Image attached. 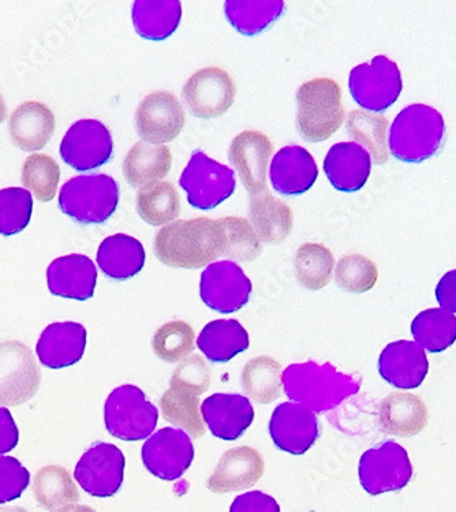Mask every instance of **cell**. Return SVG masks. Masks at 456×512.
I'll return each instance as SVG.
<instances>
[{
    "instance_id": "cell-1",
    "label": "cell",
    "mask_w": 456,
    "mask_h": 512,
    "mask_svg": "<svg viewBox=\"0 0 456 512\" xmlns=\"http://www.w3.org/2000/svg\"><path fill=\"white\" fill-rule=\"evenodd\" d=\"M155 254L168 267L198 269L224 254V235L218 220H177L164 226L155 239Z\"/></svg>"
},
{
    "instance_id": "cell-2",
    "label": "cell",
    "mask_w": 456,
    "mask_h": 512,
    "mask_svg": "<svg viewBox=\"0 0 456 512\" xmlns=\"http://www.w3.org/2000/svg\"><path fill=\"white\" fill-rule=\"evenodd\" d=\"M282 384L284 394L291 401L308 407L313 413L335 409L361 390L360 381L339 372L330 362L290 365L282 373Z\"/></svg>"
},
{
    "instance_id": "cell-3",
    "label": "cell",
    "mask_w": 456,
    "mask_h": 512,
    "mask_svg": "<svg viewBox=\"0 0 456 512\" xmlns=\"http://www.w3.org/2000/svg\"><path fill=\"white\" fill-rule=\"evenodd\" d=\"M446 122L436 108L411 104L392 122L388 148L403 163H422L443 148Z\"/></svg>"
},
{
    "instance_id": "cell-4",
    "label": "cell",
    "mask_w": 456,
    "mask_h": 512,
    "mask_svg": "<svg viewBox=\"0 0 456 512\" xmlns=\"http://www.w3.org/2000/svg\"><path fill=\"white\" fill-rule=\"evenodd\" d=\"M211 384V371L200 355H192L181 362L170 380V388L160 398L164 420L171 422L194 439L204 436L205 428L200 414V395Z\"/></svg>"
},
{
    "instance_id": "cell-5",
    "label": "cell",
    "mask_w": 456,
    "mask_h": 512,
    "mask_svg": "<svg viewBox=\"0 0 456 512\" xmlns=\"http://www.w3.org/2000/svg\"><path fill=\"white\" fill-rule=\"evenodd\" d=\"M297 104V129L305 141L328 140L345 121L342 88L334 78H315L302 84Z\"/></svg>"
},
{
    "instance_id": "cell-6",
    "label": "cell",
    "mask_w": 456,
    "mask_h": 512,
    "mask_svg": "<svg viewBox=\"0 0 456 512\" xmlns=\"http://www.w3.org/2000/svg\"><path fill=\"white\" fill-rule=\"evenodd\" d=\"M119 196V185L110 175H80L63 185L59 208L78 224H103L117 212Z\"/></svg>"
},
{
    "instance_id": "cell-7",
    "label": "cell",
    "mask_w": 456,
    "mask_h": 512,
    "mask_svg": "<svg viewBox=\"0 0 456 512\" xmlns=\"http://www.w3.org/2000/svg\"><path fill=\"white\" fill-rule=\"evenodd\" d=\"M159 411L145 392L132 384L115 388L104 405V422L111 436L123 442H138L152 436Z\"/></svg>"
},
{
    "instance_id": "cell-8",
    "label": "cell",
    "mask_w": 456,
    "mask_h": 512,
    "mask_svg": "<svg viewBox=\"0 0 456 512\" xmlns=\"http://www.w3.org/2000/svg\"><path fill=\"white\" fill-rule=\"evenodd\" d=\"M179 186L193 208L209 211L233 196L237 178L230 167L209 158L203 151H194L182 171Z\"/></svg>"
},
{
    "instance_id": "cell-9",
    "label": "cell",
    "mask_w": 456,
    "mask_h": 512,
    "mask_svg": "<svg viewBox=\"0 0 456 512\" xmlns=\"http://www.w3.org/2000/svg\"><path fill=\"white\" fill-rule=\"evenodd\" d=\"M349 91L354 102L370 112L394 106L403 91L402 73L387 56H375L350 71Z\"/></svg>"
},
{
    "instance_id": "cell-10",
    "label": "cell",
    "mask_w": 456,
    "mask_h": 512,
    "mask_svg": "<svg viewBox=\"0 0 456 512\" xmlns=\"http://www.w3.org/2000/svg\"><path fill=\"white\" fill-rule=\"evenodd\" d=\"M413 465L401 444L381 443L364 452L358 465L361 487L370 496L398 492L413 478Z\"/></svg>"
},
{
    "instance_id": "cell-11",
    "label": "cell",
    "mask_w": 456,
    "mask_h": 512,
    "mask_svg": "<svg viewBox=\"0 0 456 512\" xmlns=\"http://www.w3.org/2000/svg\"><path fill=\"white\" fill-rule=\"evenodd\" d=\"M41 371L25 343H0V405L18 406L31 401L39 391Z\"/></svg>"
},
{
    "instance_id": "cell-12",
    "label": "cell",
    "mask_w": 456,
    "mask_h": 512,
    "mask_svg": "<svg viewBox=\"0 0 456 512\" xmlns=\"http://www.w3.org/2000/svg\"><path fill=\"white\" fill-rule=\"evenodd\" d=\"M59 153L67 166L80 173L103 167L114 155L110 129L97 119H81L67 130Z\"/></svg>"
},
{
    "instance_id": "cell-13",
    "label": "cell",
    "mask_w": 456,
    "mask_h": 512,
    "mask_svg": "<svg viewBox=\"0 0 456 512\" xmlns=\"http://www.w3.org/2000/svg\"><path fill=\"white\" fill-rule=\"evenodd\" d=\"M235 96L237 85L234 78L216 66L196 71L182 91L183 102L190 114L200 119L222 117L233 107Z\"/></svg>"
},
{
    "instance_id": "cell-14",
    "label": "cell",
    "mask_w": 456,
    "mask_h": 512,
    "mask_svg": "<svg viewBox=\"0 0 456 512\" xmlns=\"http://www.w3.org/2000/svg\"><path fill=\"white\" fill-rule=\"evenodd\" d=\"M252 282L234 261L209 264L201 274L200 297L209 309L230 315L248 305Z\"/></svg>"
},
{
    "instance_id": "cell-15",
    "label": "cell",
    "mask_w": 456,
    "mask_h": 512,
    "mask_svg": "<svg viewBox=\"0 0 456 512\" xmlns=\"http://www.w3.org/2000/svg\"><path fill=\"white\" fill-rule=\"evenodd\" d=\"M141 459L152 476L163 481L179 480L194 461L192 439L183 429H160L142 446Z\"/></svg>"
},
{
    "instance_id": "cell-16",
    "label": "cell",
    "mask_w": 456,
    "mask_h": 512,
    "mask_svg": "<svg viewBox=\"0 0 456 512\" xmlns=\"http://www.w3.org/2000/svg\"><path fill=\"white\" fill-rule=\"evenodd\" d=\"M126 459L117 446L95 443L78 461L74 477L88 495L112 497L122 488Z\"/></svg>"
},
{
    "instance_id": "cell-17",
    "label": "cell",
    "mask_w": 456,
    "mask_h": 512,
    "mask_svg": "<svg viewBox=\"0 0 456 512\" xmlns=\"http://www.w3.org/2000/svg\"><path fill=\"white\" fill-rule=\"evenodd\" d=\"M186 117L178 97L171 92L149 93L138 104L136 130L141 140L153 145L174 141L185 127Z\"/></svg>"
},
{
    "instance_id": "cell-18",
    "label": "cell",
    "mask_w": 456,
    "mask_h": 512,
    "mask_svg": "<svg viewBox=\"0 0 456 512\" xmlns=\"http://www.w3.org/2000/svg\"><path fill=\"white\" fill-rule=\"evenodd\" d=\"M316 414L295 402H284L272 413L269 435L280 451L304 455L320 437Z\"/></svg>"
},
{
    "instance_id": "cell-19",
    "label": "cell",
    "mask_w": 456,
    "mask_h": 512,
    "mask_svg": "<svg viewBox=\"0 0 456 512\" xmlns=\"http://www.w3.org/2000/svg\"><path fill=\"white\" fill-rule=\"evenodd\" d=\"M272 152L274 144L271 138L259 130H245L231 142L228 160L252 196L267 192L268 164Z\"/></svg>"
},
{
    "instance_id": "cell-20",
    "label": "cell",
    "mask_w": 456,
    "mask_h": 512,
    "mask_svg": "<svg viewBox=\"0 0 456 512\" xmlns=\"http://www.w3.org/2000/svg\"><path fill=\"white\" fill-rule=\"evenodd\" d=\"M87 342L88 332L84 325L74 321L54 323L41 332L36 354L41 365L59 371L82 360Z\"/></svg>"
},
{
    "instance_id": "cell-21",
    "label": "cell",
    "mask_w": 456,
    "mask_h": 512,
    "mask_svg": "<svg viewBox=\"0 0 456 512\" xmlns=\"http://www.w3.org/2000/svg\"><path fill=\"white\" fill-rule=\"evenodd\" d=\"M319 168L309 151L299 145H287L276 152L269 167L272 189L282 196H301L313 188Z\"/></svg>"
},
{
    "instance_id": "cell-22",
    "label": "cell",
    "mask_w": 456,
    "mask_h": 512,
    "mask_svg": "<svg viewBox=\"0 0 456 512\" xmlns=\"http://www.w3.org/2000/svg\"><path fill=\"white\" fill-rule=\"evenodd\" d=\"M205 424L218 439L234 442L254 421L252 403L244 395L213 394L201 405Z\"/></svg>"
},
{
    "instance_id": "cell-23",
    "label": "cell",
    "mask_w": 456,
    "mask_h": 512,
    "mask_svg": "<svg viewBox=\"0 0 456 512\" xmlns=\"http://www.w3.org/2000/svg\"><path fill=\"white\" fill-rule=\"evenodd\" d=\"M48 290L55 297L88 301L95 295L97 269L84 254H69L52 261L47 269Z\"/></svg>"
},
{
    "instance_id": "cell-24",
    "label": "cell",
    "mask_w": 456,
    "mask_h": 512,
    "mask_svg": "<svg viewBox=\"0 0 456 512\" xmlns=\"http://www.w3.org/2000/svg\"><path fill=\"white\" fill-rule=\"evenodd\" d=\"M429 362L424 349L414 342L390 343L379 358V373L392 387L414 390L428 376Z\"/></svg>"
},
{
    "instance_id": "cell-25",
    "label": "cell",
    "mask_w": 456,
    "mask_h": 512,
    "mask_svg": "<svg viewBox=\"0 0 456 512\" xmlns=\"http://www.w3.org/2000/svg\"><path fill=\"white\" fill-rule=\"evenodd\" d=\"M324 173L338 192H358L372 173V156L357 142H339L325 156Z\"/></svg>"
},
{
    "instance_id": "cell-26",
    "label": "cell",
    "mask_w": 456,
    "mask_h": 512,
    "mask_svg": "<svg viewBox=\"0 0 456 512\" xmlns=\"http://www.w3.org/2000/svg\"><path fill=\"white\" fill-rule=\"evenodd\" d=\"M264 459L252 447L242 446L224 452L207 487L213 493L242 491L256 485L263 477Z\"/></svg>"
},
{
    "instance_id": "cell-27",
    "label": "cell",
    "mask_w": 456,
    "mask_h": 512,
    "mask_svg": "<svg viewBox=\"0 0 456 512\" xmlns=\"http://www.w3.org/2000/svg\"><path fill=\"white\" fill-rule=\"evenodd\" d=\"M54 132V112L40 102L22 103L9 119L11 141L24 152L40 151Z\"/></svg>"
},
{
    "instance_id": "cell-28",
    "label": "cell",
    "mask_w": 456,
    "mask_h": 512,
    "mask_svg": "<svg viewBox=\"0 0 456 512\" xmlns=\"http://www.w3.org/2000/svg\"><path fill=\"white\" fill-rule=\"evenodd\" d=\"M145 259L144 246L127 234H115L104 239L96 254L97 265L103 274L117 282H126L140 274Z\"/></svg>"
},
{
    "instance_id": "cell-29",
    "label": "cell",
    "mask_w": 456,
    "mask_h": 512,
    "mask_svg": "<svg viewBox=\"0 0 456 512\" xmlns=\"http://www.w3.org/2000/svg\"><path fill=\"white\" fill-rule=\"evenodd\" d=\"M173 166V153L166 145H153L140 141L127 152L123 162V175L133 188L142 189L162 181Z\"/></svg>"
},
{
    "instance_id": "cell-30",
    "label": "cell",
    "mask_w": 456,
    "mask_h": 512,
    "mask_svg": "<svg viewBox=\"0 0 456 512\" xmlns=\"http://www.w3.org/2000/svg\"><path fill=\"white\" fill-rule=\"evenodd\" d=\"M249 218L263 244H280L293 231L294 218L289 205L272 196L268 190L252 197Z\"/></svg>"
},
{
    "instance_id": "cell-31",
    "label": "cell",
    "mask_w": 456,
    "mask_h": 512,
    "mask_svg": "<svg viewBox=\"0 0 456 512\" xmlns=\"http://www.w3.org/2000/svg\"><path fill=\"white\" fill-rule=\"evenodd\" d=\"M250 346L248 331L237 320H215L205 325L197 347L213 364H226Z\"/></svg>"
},
{
    "instance_id": "cell-32",
    "label": "cell",
    "mask_w": 456,
    "mask_h": 512,
    "mask_svg": "<svg viewBox=\"0 0 456 512\" xmlns=\"http://www.w3.org/2000/svg\"><path fill=\"white\" fill-rule=\"evenodd\" d=\"M181 20L182 3L179 0H137L133 3V25L142 39L167 40L177 32Z\"/></svg>"
},
{
    "instance_id": "cell-33",
    "label": "cell",
    "mask_w": 456,
    "mask_h": 512,
    "mask_svg": "<svg viewBox=\"0 0 456 512\" xmlns=\"http://www.w3.org/2000/svg\"><path fill=\"white\" fill-rule=\"evenodd\" d=\"M379 417L384 432L409 437L428 424V409L420 396L395 392L381 402Z\"/></svg>"
},
{
    "instance_id": "cell-34",
    "label": "cell",
    "mask_w": 456,
    "mask_h": 512,
    "mask_svg": "<svg viewBox=\"0 0 456 512\" xmlns=\"http://www.w3.org/2000/svg\"><path fill=\"white\" fill-rule=\"evenodd\" d=\"M284 7L282 0H228L224 14L239 35L253 37L274 25L283 16Z\"/></svg>"
},
{
    "instance_id": "cell-35",
    "label": "cell",
    "mask_w": 456,
    "mask_h": 512,
    "mask_svg": "<svg viewBox=\"0 0 456 512\" xmlns=\"http://www.w3.org/2000/svg\"><path fill=\"white\" fill-rule=\"evenodd\" d=\"M33 493L41 508L59 512L80 500V492L65 467L48 465L41 467L33 481Z\"/></svg>"
},
{
    "instance_id": "cell-36",
    "label": "cell",
    "mask_w": 456,
    "mask_h": 512,
    "mask_svg": "<svg viewBox=\"0 0 456 512\" xmlns=\"http://www.w3.org/2000/svg\"><path fill=\"white\" fill-rule=\"evenodd\" d=\"M136 205L140 218L155 227L167 226L181 213V197L171 182L153 183L138 190Z\"/></svg>"
},
{
    "instance_id": "cell-37",
    "label": "cell",
    "mask_w": 456,
    "mask_h": 512,
    "mask_svg": "<svg viewBox=\"0 0 456 512\" xmlns=\"http://www.w3.org/2000/svg\"><path fill=\"white\" fill-rule=\"evenodd\" d=\"M417 345L429 353H441L456 342V317L443 309H428L411 323Z\"/></svg>"
},
{
    "instance_id": "cell-38",
    "label": "cell",
    "mask_w": 456,
    "mask_h": 512,
    "mask_svg": "<svg viewBox=\"0 0 456 512\" xmlns=\"http://www.w3.org/2000/svg\"><path fill=\"white\" fill-rule=\"evenodd\" d=\"M241 381L253 401L268 405L282 394V366L267 355L254 358L246 364Z\"/></svg>"
},
{
    "instance_id": "cell-39",
    "label": "cell",
    "mask_w": 456,
    "mask_h": 512,
    "mask_svg": "<svg viewBox=\"0 0 456 512\" xmlns=\"http://www.w3.org/2000/svg\"><path fill=\"white\" fill-rule=\"evenodd\" d=\"M334 265V254L323 244L308 242L295 254V275L299 284L308 290L324 289L331 282Z\"/></svg>"
},
{
    "instance_id": "cell-40",
    "label": "cell",
    "mask_w": 456,
    "mask_h": 512,
    "mask_svg": "<svg viewBox=\"0 0 456 512\" xmlns=\"http://www.w3.org/2000/svg\"><path fill=\"white\" fill-rule=\"evenodd\" d=\"M387 129L386 117L365 111L350 112L346 121L347 134L372 153L375 164H384L388 160Z\"/></svg>"
},
{
    "instance_id": "cell-41",
    "label": "cell",
    "mask_w": 456,
    "mask_h": 512,
    "mask_svg": "<svg viewBox=\"0 0 456 512\" xmlns=\"http://www.w3.org/2000/svg\"><path fill=\"white\" fill-rule=\"evenodd\" d=\"M218 222L224 235L223 256L250 263L263 253V242L257 237L256 231L248 220L227 216L219 219Z\"/></svg>"
},
{
    "instance_id": "cell-42",
    "label": "cell",
    "mask_w": 456,
    "mask_h": 512,
    "mask_svg": "<svg viewBox=\"0 0 456 512\" xmlns=\"http://www.w3.org/2000/svg\"><path fill=\"white\" fill-rule=\"evenodd\" d=\"M61 179V168L51 156L36 153L25 160L21 181L41 203L54 200Z\"/></svg>"
},
{
    "instance_id": "cell-43",
    "label": "cell",
    "mask_w": 456,
    "mask_h": 512,
    "mask_svg": "<svg viewBox=\"0 0 456 512\" xmlns=\"http://www.w3.org/2000/svg\"><path fill=\"white\" fill-rule=\"evenodd\" d=\"M193 328L181 320L170 321L155 332L152 339V347L160 360L175 364L185 360L194 350Z\"/></svg>"
},
{
    "instance_id": "cell-44",
    "label": "cell",
    "mask_w": 456,
    "mask_h": 512,
    "mask_svg": "<svg viewBox=\"0 0 456 512\" xmlns=\"http://www.w3.org/2000/svg\"><path fill=\"white\" fill-rule=\"evenodd\" d=\"M33 198L28 190L7 188L0 190V235L20 234L31 223Z\"/></svg>"
},
{
    "instance_id": "cell-45",
    "label": "cell",
    "mask_w": 456,
    "mask_h": 512,
    "mask_svg": "<svg viewBox=\"0 0 456 512\" xmlns=\"http://www.w3.org/2000/svg\"><path fill=\"white\" fill-rule=\"evenodd\" d=\"M379 278L376 264L362 254H350L339 260L336 283L347 293L362 294L372 290Z\"/></svg>"
},
{
    "instance_id": "cell-46",
    "label": "cell",
    "mask_w": 456,
    "mask_h": 512,
    "mask_svg": "<svg viewBox=\"0 0 456 512\" xmlns=\"http://www.w3.org/2000/svg\"><path fill=\"white\" fill-rule=\"evenodd\" d=\"M31 484V473L17 458L0 457V504L20 499Z\"/></svg>"
},
{
    "instance_id": "cell-47",
    "label": "cell",
    "mask_w": 456,
    "mask_h": 512,
    "mask_svg": "<svg viewBox=\"0 0 456 512\" xmlns=\"http://www.w3.org/2000/svg\"><path fill=\"white\" fill-rule=\"evenodd\" d=\"M230 512H280V506L267 493L252 491L235 497Z\"/></svg>"
},
{
    "instance_id": "cell-48",
    "label": "cell",
    "mask_w": 456,
    "mask_h": 512,
    "mask_svg": "<svg viewBox=\"0 0 456 512\" xmlns=\"http://www.w3.org/2000/svg\"><path fill=\"white\" fill-rule=\"evenodd\" d=\"M20 442V431L13 414L6 407H0V455L13 451Z\"/></svg>"
},
{
    "instance_id": "cell-49",
    "label": "cell",
    "mask_w": 456,
    "mask_h": 512,
    "mask_svg": "<svg viewBox=\"0 0 456 512\" xmlns=\"http://www.w3.org/2000/svg\"><path fill=\"white\" fill-rule=\"evenodd\" d=\"M436 300L446 312L456 313V269L440 279L436 287Z\"/></svg>"
},
{
    "instance_id": "cell-50",
    "label": "cell",
    "mask_w": 456,
    "mask_h": 512,
    "mask_svg": "<svg viewBox=\"0 0 456 512\" xmlns=\"http://www.w3.org/2000/svg\"><path fill=\"white\" fill-rule=\"evenodd\" d=\"M59 512H97V511L93 510L92 507L77 506V504H73V506L63 508V510H61Z\"/></svg>"
},
{
    "instance_id": "cell-51",
    "label": "cell",
    "mask_w": 456,
    "mask_h": 512,
    "mask_svg": "<svg viewBox=\"0 0 456 512\" xmlns=\"http://www.w3.org/2000/svg\"><path fill=\"white\" fill-rule=\"evenodd\" d=\"M7 115V108L5 99H3L2 95H0V123L5 121Z\"/></svg>"
},
{
    "instance_id": "cell-52",
    "label": "cell",
    "mask_w": 456,
    "mask_h": 512,
    "mask_svg": "<svg viewBox=\"0 0 456 512\" xmlns=\"http://www.w3.org/2000/svg\"><path fill=\"white\" fill-rule=\"evenodd\" d=\"M0 512H29L22 507H0Z\"/></svg>"
}]
</instances>
